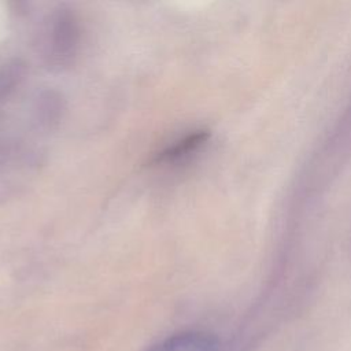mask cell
Returning a JSON list of instances; mask_svg holds the SVG:
<instances>
[{
  "label": "cell",
  "mask_w": 351,
  "mask_h": 351,
  "mask_svg": "<svg viewBox=\"0 0 351 351\" xmlns=\"http://www.w3.org/2000/svg\"><path fill=\"white\" fill-rule=\"evenodd\" d=\"M207 138H208L207 130H196V132L182 137L181 140L176 141L174 144L169 145L167 148H165L162 152H159L154 158V162H156V163L177 162V160L191 155L192 152H195L199 147H202L206 143Z\"/></svg>",
  "instance_id": "obj_3"
},
{
  "label": "cell",
  "mask_w": 351,
  "mask_h": 351,
  "mask_svg": "<svg viewBox=\"0 0 351 351\" xmlns=\"http://www.w3.org/2000/svg\"><path fill=\"white\" fill-rule=\"evenodd\" d=\"M148 351H218V340L206 332H181L173 335Z\"/></svg>",
  "instance_id": "obj_2"
},
{
  "label": "cell",
  "mask_w": 351,
  "mask_h": 351,
  "mask_svg": "<svg viewBox=\"0 0 351 351\" xmlns=\"http://www.w3.org/2000/svg\"><path fill=\"white\" fill-rule=\"evenodd\" d=\"M80 25L70 10H59L52 21L48 37V63L58 69L69 66L77 53Z\"/></svg>",
  "instance_id": "obj_1"
}]
</instances>
